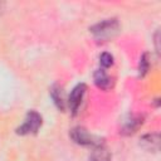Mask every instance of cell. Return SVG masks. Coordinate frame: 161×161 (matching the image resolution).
Masks as SVG:
<instances>
[{
    "mask_svg": "<svg viewBox=\"0 0 161 161\" xmlns=\"http://www.w3.org/2000/svg\"><path fill=\"white\" fill-rule=\"evenodd\" d=\"M69 136L75 143L82 145V146H92L94 148V147H98V146L103 145V141H102L101 137H98L96 135H92L84 127L78 126V127L72 128L70 132H69Z\"/></svg>",
    "mask_w": 161,
    "mask_h": 161,
    "instance_id": "obj_1",
    "label": "cell"
},
{
    "mask_svg": "<svg viewBox=\"0 0 161 161\" xmlns=\"http://www.w3.org/2000/svg\"><path fill=\"white\" fill-rule=\"evenodd\" d=\"M118 29H119V25L116 19H106V20L96 24L94 26H92L91 31L93 33V35L97 39L106 40V39L113 38L117 34Z\"/></svg>",
    "mask_w": 161,
    "mask_h": 161,
    "instance_id": "obj_2",
    "label": "cell"
},
{
    "mask_svg": "<svg viewBox=\"0 0 161 161\" xmlns=\"http://www.w3.org/2000/svg\"><path fill=\"white\" fill-rule=\"evenodd\" d=\"M43 118L36 111H29L24 118V122L16 128V133L21 136L34 135L42 127Z\"/></svg>",
    "mask_w": 161,
    "mask_h": 161,
    "instance_id": "obj_3",
    "label": "cell"
},
{
    "mask_svg": "<svg viewBox=\"0 0 161 161\" xmlns=\"http://www.w3.org/2000/svg\"><path fill=\"white\" fill-rule=\"evenodd\" d=\"M86 89H87V87L83 83L75 86L72 89V92L69 94V98H68V106H69V109L73 114H75L78 112V109L80 107V103L83 101V97L86 94Z\"/></svg>",
    "mask_w": 161,
    "mask_h": 161,
    "instance_id": "obj_4",
    "label": "cell"
},
{
    "mask_svg": "<svg viewBox=\"0 0 161 161\" xmlns=\"http://www.w3.org/2000/svg\"><path fill=\"white\" fill-rule=\"evenodd\" d=\"M94 83L101 89H109L112 87V78L106 73L104 69H98L94 72Z\"/></svg>",
    "mask_w": 161,
    "mask_h": 161,
    "instance_id": "obj_5",
    "label": "cell"
},
{
    "mask_svg": "<svg viewBox=\"0 0 161 161\" xmlns=\"http://www.w3.org/2000/svg\"><path fill=\"white\" fill-rule=\"evenodd\" d=\"M88 161H111V155L102 145V146L94 147V150L91 153Z\"/></svg>",
    "mask_w": 161,
    "mask_h": 161,
    "instance_id": "obj_6",
    "label": "cell"
},
{
    "mask_svg": "<svg viewBox=\"0 0 161 161\" xmlns=\"http://www.w3.org/2000/svg\"><path fill=\"white\" fill-rule=\"evenodd\" d=\"M50 94H52V98L54 99V103L57 104V107L59 109H64V98H63V93H62V89L58 87V86H54L50 91Z\"/></svg>",
    "mask_w": 161,
    "mask_h": 161,
    "instance_id": "obj_7",
    "label": "cell"
},
{
    "mask_svg": "<svg viewBox=\"0 0 161 161\" xmlns=\"http://www.w3.org/2000/svg\"><path fill=\"white\" fill-rule=\"evenodd\" d=\"M99 63L103 68H108L113 64V57L109 53H102L99 57Z\"/></svg>",
    "mask_w": 161,
    "mask_h": 161,
    "instance_id": "obj_8",
    "label": "cell"
},
{
    "mask_svg": "<svg viewBox=\"0 0 161 161\" xmlns=\"http://www.w3.org/2000/svg\"><path fill=\"white\" fill-rule=\"evenodd\" d=\"M148 54L146 53V54H143L142 57H141V59H140V74L141 75H145L146 73H147V70H148Z\"/></svg>",
    "mask_w": 161,
    "mask_h": 161,
    "instance_id": "obj_9",
    "label": "cell"
}]
</instances>
